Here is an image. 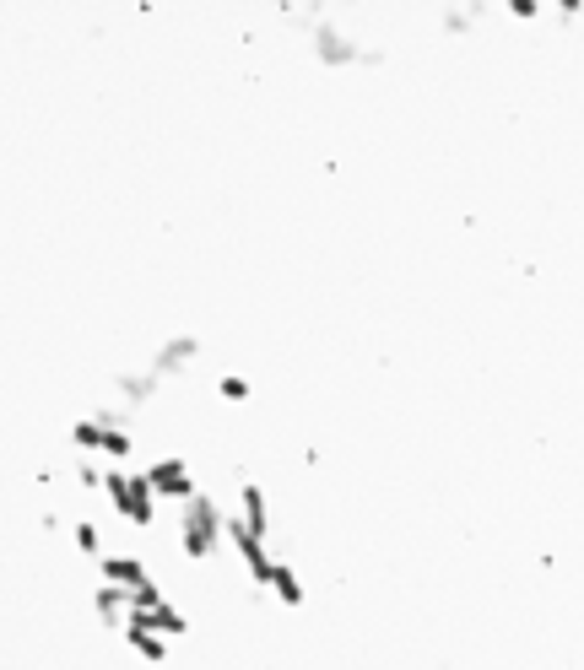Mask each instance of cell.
<instances>
[{
  "instance_id": "obj_4",
  "label": "cell",
  "mask_w": 584,
  "mask_h": 670,
  "mask_svg": "<svg viewBox=\"0 0 584 670\" xmlns=\"http://www.w3.org/2000/svg\"><path fill=\"white\" fill-rule=\"evenodd\" d=\"M244 395H249L244 379H222V400H244Z\"/></svg>"
},
{
  "instance_id": "obj_2",
  "label": "cell",
  "mask_w": 584,
  "mask_h": 670,
  "mask_svg": "<svg viewBox=\"0 0 584 670\" xmlns=\"http://www.w3.org/2000/svg\"><path fill=\"white\" fill-rule=\"evenodd\" d=\"M195 352H201V346H195L190 335L168 341V352H157V373H179V368H190V363H195Z\"/></svg>"
},
{
  "instance_id": "obj_3",
  "label": "cell",
  "mask_w": 584,
  "mask_h": 670,
  "mask_svg": "<svg viewBox=\"0 0 584 670\" xmlns=\"http://www.w3.org/2000/svg\"><path fill=\"white\" fill-rule=\"evenodd\" d=\"M76 546H82L87 557H103V530H98V519H76Z\"/></svg>"
},
{
  "instance_id": "obj_1",
  "label": "cell",
  "mask_w": 584,
  "mask_h": 670,
  "mask_svg": "<svg viewBox=\"0 0 584 670\" xmlns=\"http://www.w3.org/2000/svg\"><path fill=\"white\" fill-rule=\"evenodd\" d=\"M119 514L130 519V525H152V514H157V492H152V481L136 476V471H109V492H103Z\"/></svg>"
}]
</instances>
